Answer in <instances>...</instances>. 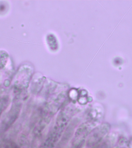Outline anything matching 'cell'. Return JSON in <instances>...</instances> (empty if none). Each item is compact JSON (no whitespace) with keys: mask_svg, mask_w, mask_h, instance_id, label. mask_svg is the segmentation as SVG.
I'll list each match as a JSON object with an SVG mask.
<instances>
[{"mask_svg":"<svg viewBox=\"0 0 132 148\" xmlns=\"http://www.w3.org/2000/svg\"><path fill=\"white\" fill-rule=\"evenodd\" d=\"M8 54L6 52L0 51V68L6 64L8 60Z\"/></svg>","mask_w":132,"mask_h":148,"instance_id":"7a4b0ae2","label":"cell"},{"mask_svg":"<svg viewBox=\"0 0 132 148\" xmlns=\"http://www.w3.org/2000/svg\"><path fill=\"white\" fill-rule=\"evenodd\" d=\"M74 105L66 106L59 112L47 137L40 148H53L64 132L69 121L76 111Z\"/></svg>","mask_w":132,"mask_h":148,"instance_id":"6da1fadb","label":"cell"}]
</instances>
